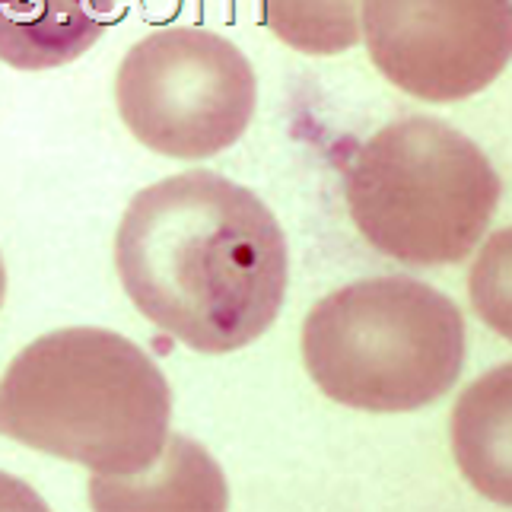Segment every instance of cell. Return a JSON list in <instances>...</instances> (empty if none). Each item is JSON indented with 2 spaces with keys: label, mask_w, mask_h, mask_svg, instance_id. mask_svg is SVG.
I'll return each instance as SVG.
<instances>
[{
  "label": "cell",
  "mask_w": 512,
  "mask_h": 512,
  "mask_svg": "<svg viewBox=\"0 0 512 512\" xmlns=\"http://www.w3.org/2000/svg\"><path fill=\"white\" fill-rule=\"evenodd\" d=\"M115 268L147 322L207 357L258 341L290 284L287 236L271 207L210 169L134 194L115 236Z\"/></svg>",
  "instance_id": "6da1fadb"
},
{
  "label": "cell",
  "mask_w": 512,
  "mask_h": 512,
  "mask_svg": "<svg viewBox=\"0 0 512 512\" xmlns=\"http://www.w3.org/2000/svg\"><path fill=\"white\" fill-rule=\"evenodd\" d=\"M169 417L160 366L109 328L48 331L0 376V436L93 474L150 468L169 439Z\"/></svg>",
  "instance_id": "7a4b0ae2"
},
{
  "label": "cell",
  "mask_w": 512,
  "mask_h": 512,
  "mask_svg": "<svg viewBox=\"0 0 512 512\" xmlns=\"http://www.w3.org/2000/svg\"><path fill=\"white\" fill-rule=\"evenodd\" d=\"M462 309L411 277H366L328 293L303 322V363L331 401L366 414L430 408L462 376Z\"/></svg>",
  "instance_id": "3957f363"
},
{
  "label": "cell",
  "mask_w": 512,
  "mask_h": 512,
  "mask_svg": "<svg viewBox=\"0 0 512 512\" xmlns=\"http://www.w3.org/2000/svg\"><path fill=\"white\" fill-rule=\"evenodd\" d=\"M353 226L379 255L411 268L468 261L503 198L500 172L468 134L411 115L360 144L344 172Z\"/></svg>",
  "instance_id": "277c9868"
},
{
  "label": "cell",
  "mask_w": 512,
  "mask_h": 512,
  "mask_svg": "<svg viewBox=\"0 0 512 512\" xmlns=\"http://www.w3.org/2000/svg\"><path fill=\"white\" fill-rule=\"evenodd\" d=\"M115 105L147 150L169 160H207L249 131L258 77L226 35L169 26L144 35L121 58Z\"/></svg>",
  "instance_id": "5b68a950"
},
{
  "label": "cell",
  "mask_w": 512,
  "mask_h": 512,
  "mask_svg": "<svg viewBox=\"0 0 512 512\" xmlns=\"http://www.w3.org/2000/svg\"><path fill=\"white\" fill-rule=\"evenodd\" d=\"M360 42L401 93L462 102L509 64L512 0H360Z\"/></svg>",
  "instance_id": "8992f818"
},
{
  "label": "cell",
  "mask_w": 512,
  "mask_h": 512,
  "mask_svg": "<svg viewBox=\"0 0 512 512\" xmlns=\"http://www.w3.org/2000/svg\"><path fill=\"white\" fill-rule=\"evenodd\" d=\"M115 0H7L0 4V61L51 70L83 58L109 29Z\"/></svg>",
  "instance_id": "52a82bcc"
},
{
  "label": "cell",
  "mask_w": 512,
  "mask_h": 512,
  "mask_svg": "<svg viewBox=\"0 0 512 512\" xmlns=\"http://www.w3.org/2000/svg\"><path fill=\"white\" fill-rule=\"evenodd\" d=\"M90 503L96 509H226L229 490L207 449L169 433L150 468L137 474H93Z\"/></svg>",
  "instance_id": "ba28073f"
},
{
  "label": "cell",
  "mask_w": 512,
  "mask_h": 512,
  "mask_svg": "<svg viewBox=\"0 0 512 512\" xmlns=\"http://www.w3.org/2000/svg\"><path fill=\"white\" fill-rule=\"evenodd\" d=\"M509 379L512 369L497 366L458 398L452 414V449L471 487L487 500L512 506L509 474Z\"/></svg>",
  "instance_id": "9c48e42d"
},
{
  "label": "cell",
  "mask_w": 512,
  "mask_h": 512,
  "mask_svg": "<svg viewBox=\"0 0 512 512\" xmlns=\"http://www.w3.org/2000/svg\"><path fill=\"white\" fill-rule=\"evenodd\" d=\"M261 16L280 42L328 58L360 45V0H261Z\"/></svg>",
  "instance_id": "30bf717a"
},
{
  "label": "cell",
  "mask_w": 512,
  "mask_h": 512,
  "mask_svg": "<svg viewBox=\"0 0 512 512\" xmlns=\"http://www.w3.org/2000/svg\"><path fill=\"white\" fill-rule=\"evenodd\" d=\"M471 299L478 315L509 338V229L493 236L487 255L474 264Z\"/></svg>",
  "instance_id": "8fae6325"
},
{
  "label": "cell",
  "mask_w": 512,
  "mask_h": 512,
  "mask_svg": "<svg viewBox=\"0 0 512 512\" xmlns=\"http://www.w3.org/2000/svg\"><path fill=\"white\" fill-rule=\"evenodd\" d=\"M20 506H32V509H45L42 497H35V493L16 478H7V474H0V509H20Z\"/></svg>",
  "instance_id": "7c38bea8"
},
{
  "label": "cell",
  "mask_w": 512,
  "mask_h": 512,
  "mask_svg": "<svg viewBox=\"0 0 512 512\" xmlns=\"http://www.w3.org/2000/svg\"><path fill=\"white\" fill-rule=\"evenodd\" d=\"M4 296H7V268H4V258H0V306H4Z\"/></svg>",
  "instance_id": "4fadbf2b"
},
{
  "label": "cell",
  "mask_w": 512,
  "mask_h": 512,
  "mask_svg": "<svg viewBox=\"0 0 512 512\" xmlns=\"http://www.w3.org/2000/svg\"><path fill=\"white\" fill-rule=\"evenodd\" d=\"M0 4H7V0H0Z\"/></svg>",
  "instance_id": "5bb4252c"
}]
</instances>
